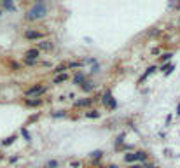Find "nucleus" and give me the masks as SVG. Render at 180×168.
<instances>
[{"label":"nucleus","mask_w":180,"mask_h":168,"mask_svg":"<svg viewBox=\"0 0 180 168\" xmlns=\"http://www.w3.org/2000/svg\"><path fill=\"white\" fill-rule=\"evenodd\" d=\"M46 12H47V7H46L42 2H37L33 7H32L30 11H28L27 14V19L28 21H35V19H40V18H44Z\"/></svg>","instance_id":"nucleus-1"},{"label":"nucleus","mask_w":180,"mask_h":168,"mask_svg":"<svg viewBox=\"0 0 180 168\" xmlns=\"http://www.w3.org/2000/svg\"><path fill=\"white\" fill-rule=\"evenodd\" d=\"M46 91H47V88H46L44 84H35V86H32L30 89H27V96L28 98H33V96H40V95H44Z\"/></svg>","instance_id":"nucleus-2"},{"label":"nucleus","mask_w":180,"mask_h":168,"mask_svg":"<svg viewBox=\"0 0 180 168\" xmlns=\"http://www.w3.org/2000/svg\"><path fill=\"white\" fill-rule=\"evenodd\" d=\"M101 103H103V105H107L109 107V109H115V107H117V103H115V100L114 98H112V91H109V89H107L105 93L101 95Z\"/></svg>","instance_id":"nucleus-3"},{"label":"nucleus","mask_w":180,"mask_h":168,"mask_svg":"<svg viewBox=\"0 0 180 168\" xmlns=\"http://www.w3.org/2000/svg\"><path fill=\"white\" fill-rule=\"evenodd\" d=\"M25 39H28V40H42L44 39V33H42V32H37V30H27L25 32Z\"/></svg>","instance_id":"nucleus-4"},{"label":"nucleus","mask_w":180,"mask_h":168,"mask_svg":"<svg viewBox=\"0 0 180 168\" xmlns=\"http://www.w3.org/2000/svg\"><path fill=\"white\" fill-rule=\"evenodd\" d=\"M39 53H40L39 49H28L27 54H25V56H27L25 60H28V62H35L37 58H39Z\"/></svg>","instance_id":"nucleus-5"},{"label":"nucleus","mask_w":180,"mask_h":168,"mask_svg":"<svg viewBox=\"0 0 180 168\" xmlns=\"http://www.w3.org/2000/svg\"><path fill=\"white\" fill-rule=\"evenodd\" d=\"M51 49H53V42H51V40L39 42V51H51Z\"/></svg>","instance_id":"nucleus-6"},{"label":"nucleus","mask_w":180,"mask_h":168,"mask_svg":"<svg viewBox=\"0 0 180 168\" xmlns=\"http://www.w3.org/2000/svg\"><path fill=\"white\" fill-rule=\"evenodd\" d=\"M25 103L28 107H39V105H42V98H28Z\"/></svg>","instance_id":"nucleus-7"},{"label":"nucleus","mask_w":180,"mask_h":168,"mask_svg":"<svg viewBox=\"0 0 180 168\" xmlns=\"http://www.w3.org/2000/svg\"><path fill=\"white\" fill-rule=\"evenodd\" d=\"M66 68H68V63H61V65H56V67H54L53 72H54L56 75H60V74H65Z\"/></svg>","instance_id":"nucleus-8"},{"label":"nucleus","mask_w":180,"mask_h":168,"mask_svg":"<svg viewBox=\"0 0 180 168\" xmlns=\"http://www.w3.org/2000/svg\"><path fill=\"white\" fill-rule=\"evenodd\" d=\"M84 82H86V77H84L82 72H79V74L74 75V84H80V86H82Z\"/></svg>","instance_id":"nucleus-9"},{"label":"nucleus","mask_w":180,"mask_h":168,"mask_svg":"<svg viewBox=\"0 0 180 168\" xmlns=\"http://www.w3.org/2000/svg\"><path fill=\"white\" fill-rule=\"evenodd\" d=\"M91 103H93L91 98H82V100H77V102H75V107H88V105H91Z\"/></svg>","instance_id":"nucleus-10"},{"label":"nucleus","mask_w":180,"mask_h":168,"mask_svg":"<svg viewBox=\"0 0 180 168\" xmlns=\"http://www.w3.org/2000/svg\"><path fill=\"white\" fill-rule=\"evenodd\" d=\"M65 81H68V75H66V74H60V75H54L53 82L54 84H61V82H65Z\"/></svg>","instance_id":"nucleus-11"},{"label":"nucleus","mask_w":180,"mask_h":168,"mask_svg":"<svg viewBox=\"0 0 180 168\" xmlns=\"http://www.w3.org/2000/svg\"><path fill=\"white\" fill-rule=\"evenodd\" d=\"M80 88H82V91L89 93V91H93V89H95V84H93V82H84L82 86H80Z\"/></svg>","instance_id":"nucleus-12"},{"label":"nucleus","mask_w":180,"mask_h":168,"mask_svg":"<svg viewBox=\"0 0 180 168\" xmlns=\"http://www.w3.org/2000/svg\"><path fill=\"white\" fill-rule=\"evenodd\" d=\"M124 161H126V163H135V161H136L135 152H129V154H126V156H124Z\"/></svg>","instance_id":"nucleus-13"},{"label":"nucleus","mask_w":180,"mask_h":168,"mask_svg":"<svg viewBox=\"0 0 180 168\" xmlns=\"http://www.w3.org/2000/svg\"><path fill=\"white\" fill-rule=\"evenodd\" d=\"M173 68H175V67L171 65V63H166V65L161 67V70L164 72V74H171V72H173Z\"/></svg>","instance_id":"nucleus-14"},{"label":"nucleus","mask_w":180,"mask_h":168,"mask_svg":"<svg viewBox=\"0 0 180 168\" xmlns=\"http://www.w3.org/2000/svg\"><path fill=\"white\" fill-rule=\"evenodd\" d=\"M86 117H89V119H96V117H100V112L98 111H89V112H86Z\"/></svg>","instance_id":"nucleus-15"},{"label":"nucleus","mask_w":180,"mask_h":168,"mask_svg":"<svg viewBox=\"0 0 180 168\" xmlns=\"http://www.w3.org/2000/svg\"><path fill=\"white\" fill-rule=\"evenodd\" d=\"M135 156H136V161H147V154H145V152H142V151L135 152Z\"/></svg>","instance_id":"nucleus-16"},{"label":"nucleus","mask_w":180,"mask_h":168,"mask_svg":"<svg viewBox=\"0 0 180 168\" xmlns=\"http://www.w3.org/2000/svg\"><path fill=\"white\" fill-rule=\"evenodd\" d=\"M154 70H156V67H150V68H147V72H145V74L142 75V79H140V82H142V81H144V79H147V77H149V75L152 74Z\"/></svg>","instance_id":"nucleus-17"},{"label":"nucleus","mask_w":180,"mask_h":168,"mask_svg":"<svg viewBox=\"0 0 180 168\" xmlns=\"http://www.w3.org/2000/svg\"><path fill=\"white\" fill-rule=\"evenodd\" d=\"M171 56H173V53H163L161 54V62H168Z\"/></svg>","instance_id":"nucleus-18"},{"label":"nucleus","mask_w":180,"mask_h":168,"mask_svg":"<svg viewBox=\"0 0 180 168\" xmlns=\"http://www.w3.org/2000/svg\"><path fill=\"white\" fill-rule=\"evenodd\" d=\"M91 156L95 158V161H96L98 158H101V156H103V152H101V151H95V152H91Z\"/></svg>","instance_id":"nucleus-19"},{"label":"nucleus","mask_w":180,"mask_h":168,"mask_svg":"<svg viewBox=\"0 0 180 168\" xmlns=\"http://www.w3.org/2000/svg\"><path fill=\"white\" fill-rule=\"evenodd\" d=\"M14 140H16V137H9L7 140H4V142H2V146H11V144H12Z\"/></svg>","instance_id":"nucleus-20"},{"label":"nucleus","mask_w":180,"mask_h":168,"mask_svg":"<svg viewBox=\"0 0 180 168\" xmlns=\"http://www.w3.org/2000/svg\"><path fill=\"white\" fill-rule=\"evenodd\" d=\"M82 63L80 62H72V63H68V68H77V67H80Z\"/></svg>","instance_id":"nucleus-21"},{"label":"nucleus","mask_w":180,"mask_h":168,"mask_svg":"<svg viewBox=\"0 0 180 168\" xmlns=\"http://www.w3.org/2000/svg\"><path fill=\"white\" fill-rule=\"evenodd\" d=\"M46 166H47V168H56V166H58V161H54V159H53V161H49Z\"/></svg>","instance_id":"nucleus-22"},{"label":"nucleus","mask_w":180,"mask_h":168,"mask_svg":"<svg viewBox=\"0 0 180 168\" xmlns=\"http://www.w3.org/2000/svg\"><path fill=\"white\" fill-rule=\"evenodd\" d=\"M65 116V112L63 111H60V112H53V117H63Z\"/></svg>","instance_id":"nucleus-23"},{"label":"nucleus","mask_w":180,"mask_h":168,"mask_svg":"<svg viewBox=\"0 0 180 168\" xmlns=\"http://www.w3.org/2000/svg\"><path fill=\"white\" fill-rule=\"evenodd\" d=\"M70 166H74V168H79V166H80V161H72V163H70Z\"/></svg>","instance_id":"nucleus-24"},{"label":"nucleus","mask_w":180,"mask_h":168,"mask_svg":"<svg viewBox=\"0 0 180 168\" xmlns=\"http://www.w3.org/2000/svg\"><path fill=\"white\" fill-rule=\"evenodd\" d=\"M4 7L5 9H12V4L11 2H4Z\"/></svg>","instance_id":"nucleus-25"},{"label":"nucleus","mask_w":180,"mask_h":168,"mask_svg":"<svg viewBox=\"0 0 180 168\" xmlns=\"http://www.w3.org/2000/svg\"><path fill=\"white\" fill-rule=\"evenodd\" d=\"M23 137L27 138V140H30V135H28V131H27V130H23Z\"/></svg>","instance_id":"nucleus-26"},{"label":"nucleus","mask_w":180,"mask_h":168,"mask_svg":"<svg viewBox=\"0 0 180 168\" xmlns=\"http://www.w3.org/2000/svg\"><path fill=\"white\" fill-rule=\"evenodd\" d=\"M145 168H158V166H154V165H150V163H147V165H145Z\"/></svg>","instance_id":"nucleus-27"},{"label":"nucleus","mask_w":180,"mask_h":168,"mask_svg":"<svg viewBox=\"0 0 180 168\" xmlns=\"http://www.w3.org/2000/svg\"><path fill=\"white\" fill-rule=\"evenodd\" d=\"M129 168H142V166H138V165H133V166H129Z\"/></svg>","instance_id":"nucleus-28"},{"label":"nucleus","mask_w":180,"mask_h":168,"mask_svg":"<svg viewBox=\"0 0 180 168\" xmlns=\"http://www.w3.org/2000/svg\"><path fill=\"white\" fill-rule=\"evenodd\" d=\"M109 168H117V166H115V165H110V166Z\"/></svg>","instance_id":"nucleus-29"},{"label":"nucleus","mask_w":180,"mask_h":168,"mask_svg":"<svg viewBox=\"0 0 180 168\" xmlns=\"http://www.w3.org/2000/svg\"><path fill=\"white\" fill-rule=\"evenodd\" d=\"M101 168H105V166H101ZM107 168H109V166H107Z\"/></svg>","instance_id":"nucleus-30"},{"label":"nucleus","mask_w":180,"mask_h":168,"mask_svg":"<svg viewBox=\"0 0 180 168\" xmlns=\"http://www.w3.org/2000/svg\"><path fill=\"white\" fill-rule=\"evenodd\" d=\"M0 14H2V12H0Z\"/></svg>","instance_id":"nucleus-31"}]
</instances>
